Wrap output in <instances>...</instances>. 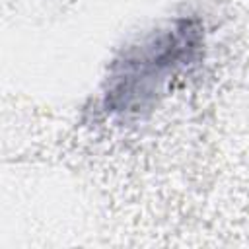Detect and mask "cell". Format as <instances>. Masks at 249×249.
Listing matches in <instances>:
<instances>
[{"label": "cell", "mask_w": 249, "mask_h": 249, "mask_svg": "<svg viewBox=\"0 0 249 249\" xmlns=\"http://www.w3.org/2000/svg\"><path fill=\"white\" fill-rule=\"evenodd\" d=\"M198 49V29L179 19L132 47L113 66L107 105L115 111L138 113L148 107Z\"/></svg>", "instance_id": "cell-1"}]
</instances>
